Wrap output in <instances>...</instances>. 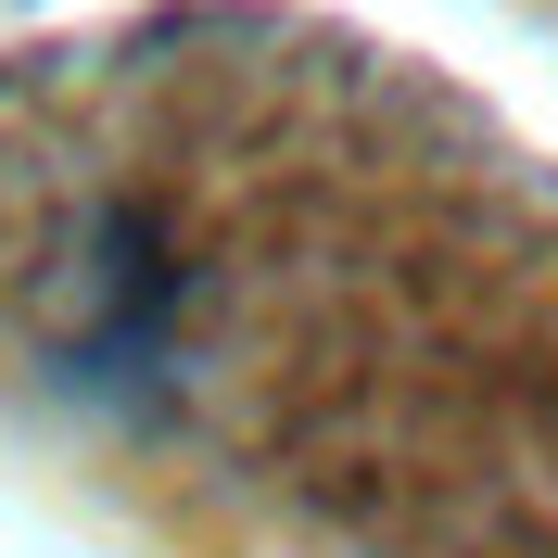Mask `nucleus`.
I'll list each match as a JSON object with an SVG mask.
<instances>
[{"mask_svg": "<svg viewBox=\"0 0 558 558\" xmlns=\"http://www.w3.org/2000/svg\"><path fill=\"white\" fill-rule=\"evenodd\" d=\"M0 418L242 558H558V191L279 13L0 51Z\"/></svg>", "mask_w": 558, "mask_h": 558, "instance_id": "nucleus-1", "label": "nucleus"}]
</instances>
